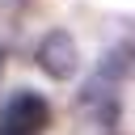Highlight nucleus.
Masks as SVG:
<instances>
[{
  "instance_id": "nucleus-1",
  "label": "nucleus",
  "mask_w": 135,
  "mask_h": 135,
  "mask_svg": "<svg viewBox=\"0 0 135 135\" xmlns=\"http://www.w3.org/2000/svg\"><path fill=\"white\" fill-rule=\"evenodd\" d=\"M76 114H80V131L76 135H118V118H122L118 80L93 72L76 93Z\"/></svg>"
},
{
  "instance_id": "nucleus-5",
  "label": "nucleus",
  "mask_w": 135,
  "mask_h": 135,
  "mask_svg": "<svg viewBox=\"0 0 135 135\" xmlns=\"http://www.w3.org/2000/svg\"><path fill=\"white\" fill-rule=\"evenodd\" d=\"M0 76H4V51H0Z\"/></svg>"
},
{
  "instance_id": "nucleus-3",
  "label": "nucleus",
  "mask_w": 135,
  "mask_h": 135,
  "mask_svg": "<svg viewBox=\"0 0 135 135\" xmlns=\"http://www.w3.org/2000/svg\"><path fill=\"white\" fill-rule=\"evenodd\" d=\"M34 63H38V72H42L46 80L68 84V80H76V72H80V42H76L68 30L55 25V30H46V34L38 38Z\"/></svg>"
},
{
  "instance_id": "nucleus-4",
  "label": "nucleus",
  "mask_w": 135,
  "mask_h": 135,
  "mask_svg": "<svg viewBox=\"0 0 135 135\" xmlns=\"http://www.w3.org/2000/svg\"><path fill=\"white\" fill-rule=\"evenodd\" d=\"M122 51H127V68H131V76H135V38H122Z\"/></svg>"
},
{
  "instance_id": "nucleus-2",
  "label": "nucleus",
  "mask_w": 135,
  "mask_h": 135,
  "mask_svg": "<svg viewBox=\"0 0 135 135\" xmlns=\"http://www.w3.org/2000/svg\"><path fill=\"white\" fill-rule=\"evenodd\" d=\"M51 131V101L38 89H13L0 101V135H46Z\"/></svg>"
}]
</instances>
